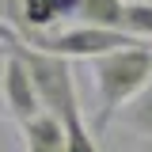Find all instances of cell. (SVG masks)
<instances>
[{
  "label": "cell",
  "mask_w": 152,
  "mask_h": 152,
  "mask_svg": "<svg viewBox=\"0 0 152 152\" xmlns=\"http://www.w3.org/2000/svg\"><path fill=\"white\" fill-rule=\"evenodd\" d=\"M65 133H69V152H99V145H95V129H88L84 110L72 114V118H65Z\"/></svg>",
  "instance_id": "9c48e42d"
},
{
  "label": "cell",
  "mask_w": 152,
  "mask_h": 152,
  "mask_svg": "<svg viewBox=\"0 0 152 152\" xmlns=\"http://www.w3.org/2000/svg\"><path fill=\"white\" fill-rule=\"evenodd\" d=\"M76 12H80V0H57V15H61V19L76 15Z\"/></svg>",
  "instance_id": "8fae6325"
},
{
  "label": "cell",
  "mask_w": 152,
  "mask_h": 152,
  "mask_svg": "<svg viewBox=\"0 0 152 152\" xmlns=\"http://www.w3.org/2000/svg\"><path fill=\"white\" fill-rule=\"evenodd\" d=\"M0 23L23 31V0H0Z\"/></svg>",
  "instance_id": "30bf717a"
},
{
  "label": "cell",
  "mask_w": 152,
  "mask_h": 152,
  "mask_svg": "<svg viewBox=\"0 0 152 152\" xmlns=\"http://www.w3.org/2000/svg\"><path fill=\"white\" fill-rule=\"evenodd\" d=\"M80 23H91V27H110V31H126V0H80Z\"/></svg>",
  "instance_id": "8992f818"
},
{
  "label": "cell",
  "mask_w": 152,
  "mask_h": 152,
  "mask_svg": "<svg viewBox=\"0 0 152 152\" xmlns=\"http://www.w3.org/2000/svg\"><path fill=\"white\" fill-rule=\"evenodd\" d=\"M8 114V103H4V61H0V118Z\"/></svg>",
  "instance_id": "7c38bea8"
},
{
  "label": "cell",
  "mask_w": 152,
  "mask_h": 152,
  "mask_svg": "<svg viewBox=\"0 0 152 152\" xmlns=\"http://www.w3.org/2000/svg\"><path fill=\"white\" fill-rule=\"evenodd\" d=\"M133 38H152V4L145 0H126V23H122Z\"/></svg>",
  "instance_id": "ba28073f"
},
{
  "label": "cell",
  "mask_w": 152,
  "mask_h": 152,
  "mask_svg": "<svg viewBox=\"0 0 152 152\" xmlns=\"http://www.w3.org/2000/svg\"><path fill=\"white\" fill-rule=\"evenodd\" d=\"M145 4H152V0H145Z\"/></svg>",
  "instance_id": "5bb4252c"
},
{
  "label": "cell",
  "mask_w": 152,
  "mask_h": 152,
  "mask_svg": "<svg viewBox=\"0 0 152 152\" xmlns=\"http://www.w3.org/2000/svg\"><path fill=\"white\" fill-rule=\"evenodd\" d=\"M53 23H61L57 0H23V31H19V34H27V31H46V27H53Z\"/></svg>",
  "instance_id": "52a82bcc"
},
{
  "label": "cell",
  "mask_w": 152,
  "mask_h": 152,
  "mask_svg": "<svg viewBox=\"0 0 152 152\" xmlns=\"http://www.w3.org/2000/svg\"><path fill=\"white\" fill-rule=\"evenodd\" d=\"M118 122H122L129 133H137L141 141H148V137H152V80L141 88V95H137V99H129V103L122 107Z\"/></svg>",
  "instance_id": "5b68a950"
},
{
  "label": "cell",
  "mask_w": 152,
  "mask_h": 152,
  "mask_svg": "<svg viewBox=\"0 0 152 152\" xmlns=\"http://www.w3.org/2000/svg\"><path fill=\"white\" fill-rule=\"evenodd\" d=\"M145 152H152V137H148V141H145Z\"/></svg>",
  "instance_id": "4fadbf2b"
},
{
  "label": "cell",
  "mask_w": 152,
  "mask_h": 152,
  "mask_svg": "<svg viewBox=\"0 0 152 152\" xmlns=\"http://www.w3.org/2000/svg\"><path fill=\"white\" fill-rule=\"evenodd\" d=\"M27 42L38 46V50H50V53H61V57H103L110 50H122V46H133L141 38H133L129 31H110V27H91V23H80V27H69V31H27Z\"/></svg>",
  "instance_id": "7a4b0ae2"
},
{
  "label": "cell",
  "mask_w": 152,
  "mask_h": 152,
  "mask_svg": "<svg viewBox=\"0 0 152 152\" xmlns=\"http://www.w3.org/2000/svg\"><path fill=\"white\" fill-rule=\"evenodd\" d=\"M4 103H8V114H12L15 122H31L34 114L46 110L31 69H27L15 53L4 57Z\"/></svg>",
  "instance_id": "3957f363"
},
{
  "label": "cell",
  "mask_w": 152,
  "mask_h": 152,
  "mask_svg": "<svg viewBox=\"0 0 152 152\" xmlns=\"http://www.w3.org/2000/svg\"><path fill=\"white\" fill-rule=\"evenodd\" d=\"M19 133H23V148L27 152H69L65 122L50 110L34 114L31 122H19Z\"/></svg>",
  "instance_id": "277c9868"
},
{
  "label": "cell",
  "mask_w": 152,
  "mask_h": 152,
  "mask_svg": "<svg viewBox=\"0 0 152 152\" xmlns=\"http://www.w3.org/2000/svg\"><path fill=\"white\" fill-rule=\"evenodd\" d=\"M91 76H95V137H103L107 126L122 114V107L141 95V88L152 80V50L133 42L122 50H110L103 57H91Z\"/></svg>",
  "instance_id": "6da1fadb"
}]
</instances>
